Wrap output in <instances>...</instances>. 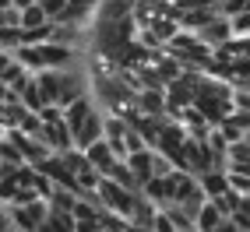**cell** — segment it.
Wrapping results in <instances>:
<instances>
[{
	"label": "cell",
	"instance_id": "obj_1",
	"mask_svg": "<svg viewBox=\"0 0 250 232\" xmlns=\"http://www.w3.org/2000/svg\"><path fill=\"white\" fill-rule=\"evenodd\" d=\"M39 116H42V130H39V137H42L49 148H53V152H67V148H74L71 127H67V120H63L60 106H42Z\"/></svg>",
	"mask_w": 250,
	"mask_h": 232
},
{
	"label": "cell",
	"instance_id": "obj_2",
	"mask_svg": "<svg viewBox=\"0 0 250 232\" xmlns=\"http://www.w3.org/2000/svg\"><path fill=\"white\" fill-rule=\"evenodd\" d=\"M95 193H99V201H103V208H109V211H116V214H130V208H134V190H127V187H120L116 179H109V176H103L95 183Z\"/></svg>",
	"mask_w": 250,
	"mask_h": 232
},
{
	"label": "cell",
	"instance_id": "obj_3",
	"mask_svg": "<svg viewBox=\"0 0 250 232\" xmlns=\"http://www.w3.org/2000/svg\"><path fill=\"white\" fill-rule=\"evenodd\" d=\"M194 36L201 39L205 46H211V49H215V46H222L226 39H232V21L226 18V14H215V18H208L201 28L194 32Z\"/></svg>",
	"mask_w": 250,
	"mask_h": 232
},
{
	"label": "cell",
	"instance_id": "obj_4",
	"mask_svg": "<svg viewBox=\"0 0 250 232\" xmlns=\"http://www.w3.org/2000/svg\"><path fill=\"white\" fill-rule=\"evenodd\" d=\"M103 120H106V116L99 113V109H92V113L85 116V120H81V123L71 130L74 148H81V152H85V148H88L92 141H99V137H103Z\"/></svg>",
	"mask_w": 250,
	"mask_h": 232
},
{
	"label": "cell",
	"instance_id": "obj_5",
	"mask_svg": "<svg viewBox=\"0 0 250 232\" xmlns=\"http://www.w3.org/2000/svg\"><path fill=\"white\" fill-rule=\"evenodd\" d=\"M155 211H159V204H152L145 193H138L134 197V208H130V229H152V218H155Z\"/></svg>",
	"mask_w": 250,
	"mask_h": 232
},
{
	"label": "cell",
	"instance_id": "obj_6",
	"mask_svg": "<svg viewBox=\"0 0 250 232\" xmlns=\"http://www.w3.org/2000/svg\"><path fill=\"white\" fill-rule=\"evenodd\" d=\"M85 158H88V162H92V165H95V169L103 173V176L109 173V165L116 162V155H113V148L106 144V137H99V141H92V144L85 148Z\"/></svg>",
	"mask_w": 250,
	"mask_h": 232
},
{
	"label": "cell",
	"instance_id": "obj_7",
	"mask_svg": "<svg viewBox=\"0 0 250 232\" xmlns=\"http://www.w3.org/2000/svg\"><path fill=\"white\" fill-rule=\"evenodd\" d=\"M197 183H201L205 197H219L229 190V179H226V169H205V173H197Z\"/></svg>",
	"mask_w": 250,
	"mask_h": 232
},
{
	"label": "cell",
	"instance_id": "obj_8",
	"mask_svg": "<svg viewBox=\"0 0 250 232\" xmlns=\"http://www.w3.org/2000/svg\"><path fill=\"white\" fill-rule=\"evenodd\" d=\"M138 113L162 116V113H166V95H162V88H141V92H138Z\"/></svg>",
	"mask_w": 250,
	"mask_h": 232
},
{
	"label": "cell",
	"instance_id": "obj_9",
	"mask_svg": "<svg viewBox=\"0 0 250 232\" xmlns=\"http://www.w3.org/2000/svg\"><path fill=\"white\" fill-rule=\"evenodd\" d=\"M222 218H226V214L219 211V204H215V201H205L201 208H197V214H194V229L211 232V229H219V225H222Z\"/></svg>",
	"mask_w": 250,
	"mask_h": 232
},
{
	"label": "cell",
	"instance_id": "obj_10",
	"mask_svg": "<svg viewBox=\"0 0 250 232\" xmlns=\"http://www.w3.org/2000/svg\"><path fill=\"white\" fill-rule=\"evenodd\" d=\"M42 21H49L46 18V11H42V4H39V0H32V4L28 7H21V28H36V25H42Z\"/></svg>",
	"mask_w": 250,
	"mask_h": 232
},
{
	"label": "cell",
	"instance_id": "obj_11",
	"mask_svg": "<svg viewBox=\"0 0 250 232\" xmlns=\"http://www.w3.org/2000/svg\"><path fill=\"white\" fill-rule=\"evenodd\" d=\"M162 211H166V218H169L173 229H194V218H190L180 204H162Z\"/></svg>",
	"mask_w": 250,
	"mask_h": 232
},
{
	"label": "cell",
	"instance_id": "obj_12",
	"mask_svg": "<svg viewBox=\"0 0 250 232\" xmlns=\"http://www.w3.org/2000/svg\"><path fill=\"white\" fill-rule=\"evenodd\" d=\"M226 179H229V190H236V193H250V176L247 173H232V169H226Z\"/></svg>",
	"mask_w": 250,
	"mask_h": 232
},
{
	"label": "cell",
	"instance_id": "obj_13",
	"mask_svg": "<svg viewBox=\"0 0 250 232\" xmlns=\"http://www.w3.org/2000/svg\"><path fill=\"white\" fill-rule=\"evenodd\" d=\"M21 21V11L14 7V4H7V7H0V25H18ZM21 28V25H18Z\"/></svg>",
	"mask_w": 250,
	"mask_h": 232
},
{
	"label": "cell",
	"instance_id": "obj_14",
	"mask_svg": "<svg viewBox=\"0 0 250 232\" xmlns=\"http://www.w3.org/2000/svg\"><path fill=\"white\" fill-rule=\"evenodd\" d=\"M39 4H42V11H46V18H49V21H57L67 0H39Z\"/></svg>",
	"mask_w": 250,
	"mask_h": 232
},
{
	"label": "cell",
	"instance_id": "obj_15",
	"mask_svg": "<svg viewBox=\"0 0 250 232\" xmlns=\"http://www.w3.org/2000/svg\"><path fill=\"white\" fill-rule=\"evenodd\" d=\"M11 4L18 7V11H21V7H28V4H32V0H11Z\"/></svg>",
	"mask_w": 250,
	"mask_h": 232
}]
</instances>
